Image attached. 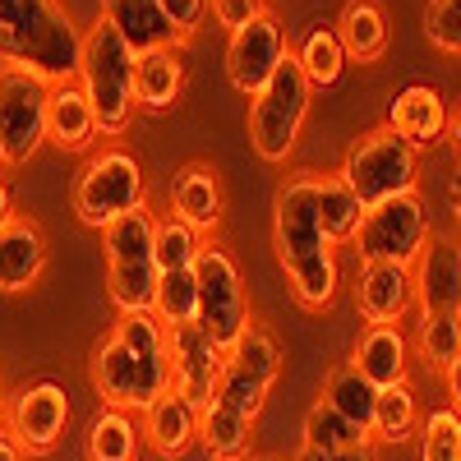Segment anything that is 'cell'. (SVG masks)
Wrapping results in <instances>:
<instances>
[{"instance_id": "cell-28", "label": "cell", "mask_w": 461, "mask_h": 461, "mask_svg": "<svg viewBox=\"0 0 461 461\" xmlns=\"http://www.w3.org/2000/svg\"><path fill=\"white\" fill-rule=\"evenodd\" d=\"M360 221H365V203L346 189V180L337 171L319 176V226H323L328 245H351Z\"/></svg>"}, {"instance_id": "cell-26", "label": "cell", "mask_w": 461, "mask_h": 461, "mask_svg": "<svg viewBox=\"0 0 461 461\" xmlns=\"http://www.w3.org/2000/svg\"><path fill=\"white\" fill-rule=\"evenodd\" d=\"M199 443L208 447L212 461H245L254 447V420L230 411L221 402H208L199 411Z\"/></svg>"}, {"instance_id": "cell-38", "label": "cell", "mask_w": 461, "mask_h": 461, "mask_svg": "<svg viewBox=\"0 0 461 461\" xmlns=\"http://www.w3.org/2000/svg\"><path fill=\"white\" fill-rule=\"evenodd\" d=\"M420 461H461V415L452 406H434L420 420Z\"/></svg>"}, {"instance_id": "cell-3", "label": "cell", "mask_w": 461, "mask_h": 461, "mask_svg": "<svg viewBox=\"0 0 461 461\" xmlns=\"http://www.w3.org/2000/svg\"><path fill=\"white\" fill-rule=\"evenodd\" d=\"M79 88L93 102L97 130L106 139L125 134L134 121V56L115 37V28L97 14V23L84 32V56H79Z\"/></svg>"}, {"instance_id": "cell-49", "label": "cell", "mask_w": 461, "mask_h": 461, "mask_svg": "<svg viewBox=\"0 0 461 461\" xmlns=\"http://www.w3.org/2000/svg\"><path fill=\"white\" fill-rule=\"evenodd\" d=\"M5 420H10V393H5V378H0V434H5Z\"/></svg>"}, {"instance_id": "cell-19", "label": "cell", "mask_w": 461, "mask_h": 461, "mask_svg": "<svg viewBox=\"0 0 461 461\" xmlns=\"http://www.w3.org/2000/svg\"><path fill=\"white\" fill-rule=\"evenodd\" d=\"M47 273V236L32 217H14L0 226V291H28Z\"/></svg>"}, {"instance_id": "cell-32", "label": "cell", "mask_w": 461, "mask_h": 461, "mask_svg": "<svg viewBox=\"0 0 461 461\" xmlns=\"http://www.w3.org/2000/svg\"><path fill=\"white\" fill-rule=\"evenodd\" d=\"M139 456V429L130 411H97V420L88 425V461H134Z\"/></svg>"}, {"instance_id": "cell-18", "label": "cell", "mask_w": 461, "mask_h": 461, "mask_svg": "<svg viewBox=\"0 0 461 461\" xmlns=\"http://www.w3.org/2000/svg\"><path fill=\"white\" fill-rule=\"evenodd\" d=\"M351 365L374 383V388H397L411 374V341L397 323H365V332L356 337Z\"/></svg>"}, {"instance_id": "cell-25", "label": "cell", "mask_w": 461, "mask_h": 461, "mask_svg": "<svg viewBox=\"0 0 461 461\" xmlns=\"http://www.w3.org/2000/svg\"><path fill=\"white\" fill-rule=\"evenodd\" d=\"M180 93H185V60H180V47L134 56V106L167 111V106L180 102Z\"/></svg>"}, {"instance_id": "cell-37", "label": "cell", "mask_w": 461, "mask_h": 461, "mask_svg": "<svg viewBox=\"0 0 461 461\" xmlns=\"http://www.w3.org/2000/svg\"><path fill=\"white\" fill-rule=\"evenodd\" d=\"M199 249H203V236H199L194 226H185L180 217L158 221V236H152V263H158V273L194 267L199 263Z\"/></svg>"}, {"instance_id": "cell-4", "label": "cell", "mask_w": 461, "mask_h": 461, "mask_svg": "<svg viewBox=\"0 0 461 461\" xmlns=\"http://www.w3.org/2000/svg\"><path fill=\"white\" fill-rule=\"evenodd\" d=\"M310 97H314L310 79H304L295 56L286 51L277 74L249 97V148L263 162H286L295 152L304 115H310Z\"/></svg>"}, {"instance_id": "cell-14", "label": "cell", "mask_w": 461, "mask_h": 461, "mask_svg": "<svg viewBox=\"0 0 461 461\" xmlns=\"http://www.w3.org/2000/svg\"><path fill=\"white\" fill-rule=\"evenodd\" d=\"M65 425H69V397L60 383L42 378V383H28L10 402L5 434L19 443V452H51L60 443Z\"/></svg>"}, {"instance_id": "cell-13", "label": "cell", "mask_w": 461, "mask_h": 461, "mask_svg": "<svg viewBox=\"0 0 461 461\" xmlns=\"http://www.w3.org/2000/svg\"><path fill=\"white\" fill-rule=\"evenodd\" d=\"M286 23L267 10L258 14L249 28L240 32H230V47H226V74H230V84H236L245 97H254L267 79L277 74V65L286 60Z\"/></svg>"}, {"instance_id": "cell-33", "label": "cell", "mask_w": 461, "mask_h": 461, "mask_svg": "<svg viewBox=\"0 0 461 461\" xmlns=\"http://www.w3.org/2000/svg\"><path fill=\"white\" fill-rule=\"evenodd\" d=\"M106 295L121 314L130 310H152L158 295V263H106Z\"/></svg>"}, {"instance_id": "cell-41", "label": "cell", "mask_w": 461, "mask_h": 461, "mask_svg": "<svg viewBox=\"0 0 461 461\" xmlns=\"http://www.w3.org/2000/svg\"><path fill=\"white\" fill-rule=\"evenodd\" d=\"M158 10L180 32V42H189V37L203 28V19H208V0H158Z\"/></svg>"}, {"instance_id": "cell-5", "label": "cell", "mask_w": 461, "mask_h": 461, "mask_svg": "<svg viewBox=\"0 0 461 461\" xmlns=\"http://www.w3.org/2000/svg\"><path fill=\"white\" fill-rule=\"evenodd\" d=\"M337 176L346 180V189H351L365 208H374V203H388L397 194H415L420 152L411 143H402L388 125H378L346 148V162H341Z\"/></svg>"}, {"instance_id": "cell-43", "label": "cell", "mask_w": 461, "mask_h": 461, "mask_svg": "<svg viewBox=\"0 0 461 461\" xmlns=\"http://www.w3.org/2000/svg\"><path fill=\"white\" fill-rule=\"evenodd\" d=\"M295 461H374V447H351V452H314V447H300Z\"/></svg>"}, {"instance_id": "cell-2", "label": "cell", "mask_w": 461, "mask_h": 461, "mask_svg": "<svg viewBox=\"0 0 461 461\" xmlns=\"http://www.w3.org/2000/svg\"><path fill=\"white\" fill-rule=\"evenodd\" d=\"M84 32L60 0H0V69H28L47 84L79 79Z\"/></svg>"}, {"instance_id": "cell-15", "label": "cell", "mask_w": 461, "mask_h": 461, "mask_svg": "<svg viewBox=\"0 0 461 461\" xmlns=\"http://www.w3.org/2000/svg\"><path fill=\"white\" fill-rule=\"evenodd\" d=\"M411 291L420 314L461 319V245L452 236H429L411 263Z\"/></svg>"}, {"instance_id": "cell-34", "label": "cell", "mask_w": 461, "mask_h": 461, "mask_svg": "<svg viewBox=\"0 0 461 461\" xmlns=\"http://www.w3.org/2000/svg\"><path fill=\"white\" fill-rule=\"evenodd\" d=\"M152 314H158L167 328L199 323V282H194V267L158 273V295H152Z\"/></svg>"}, {"instance_id": "cell-35", "label": "cell", "mask_w": 461, "mask_h": 461, "mask_svg": "<svg viewBox=\"0 0 461 461\" xmlns=\"http://www.w3.org/2000/svg\"><path fill=\"white\" fill-rule=\"evenodd\" d=\"M415 351L429 369L447 374L452 360H461V319L456 314H420L415 323Z\"/></svg>"}, {"instance_id": "cell-10", "label": "cell", "mask_w": 461, "mask_h": 461, "mask_svg": "<svg viewBox=\"0 0 461 461\" xmlns=\"http://www.w3.org/2000/svg\"><path fill=\"white\" fill-rule=\"evenodd\" d=\"M277 378H282V351H277V341L267 337L263 328H249L226 351V365H221L212 402L240 411L245 420H258V411H263V402H267V393H273Z\"/></svg>"}, {"instance_id": "cell-8", "label": "cell", "mask_w": 461, "mask_h": 461, "mask_svg": "<svg viewBox=\"0 0 461 461\" xmlns=\"http://www.w3.org/2000/svg\"><path fill=\"white\" fill-rule=\"evenodd\" d=\"M143 208V167L139 158H130L125 148L97 152V158L84 167L79 185H74V212H79L84 226H106L121 212Z\"/></svg>"}, {"instance_id": "cell-11", "label": "cell", "mask_w": 461, "mask_h": 461, "mask_svg": "<svg viewBox=\"0 0 461 461\" xmlns=\"http://www.w3.org/2000/svg\"><path fill=\"white\" fill-rule=\"evenodd\" d=\"M47 97L51 84L28 69H0V139L5 167H23L47 139Z\"/></svg>"}, {"instance_id": "cell-24", "label": "cell", "mask_w": 461, "mask_h": 461, "mask_svg": "<svg viewBox=\"0 0 461 461\" xmlns=\"http://www.w3.org/2000/svg\"><path fill=\"white\" fill-rule=\"evenodd\" d=\"M332 28H337V42H341L346 60H360V65L378 60L388 51V37H393L388 10H383L378 0H346V10Z\"/></svg>"}, {"instance_id": "cell-21", "label": "cell", "mask_w": 461, "mask_h": 461, "mask_svg": "<svg viewBox=\"0 0 461 461\" xmlns=\"http://www.w3.org/2000/svg\"><path fill=\"white\" fill-rule=\"evenodd\" d=\"M97 134H102L97 115H93V102L79 88V79H74V84H51V97H47V139L60 152H84Z\"/></svg>"}, {"instance_id": "cell-40", "label": "cell", "mask_w": 461, "mask_h": 461, "mask_svg": "<svg viewBox=\"0 0 461 461\" xmlns=\"http://www.w3.org/2000/svg\"><path fill=\"white\" fill-rule=\"evenodd\" d=\"M425 37L438 51L461 56V0H429L425 5Z\"/></svg>"}, {"instance_id": "cell-27", "label": "cell", "mask_w": 461, "mask_h": 461, "mask_svg": "<svg viewBox=\"0 0 461 461\" xmlns=\"http://www.w3.org/2000/svg\"><path fill=\"white\" fill-rule=\"evenodd\" d=\"M291 56H295L300 74L310 79V88H337L341 74H346V51L337 42V28L332 23H314Z\"/></svg>"}, {"instance_id": "cell-36", "label": "cell", "mask_w": 461, "mask_h": 461, "mask_svg": "<svg viewBox=\"0 0 461 461\" xmlns=\"http://www.w3.org/2000/svg\"><path fill=\"white\" fill-rule=\"evenodd\" d=\"M420 425V411H415V397L406 383L397 388H378V406H374V425H369V438L378 443H406Z\"/></svg>"}, {"instance_id": "cell-9", "label": "cell", "mask_w": 461, "mask_h": 461, "mask_svg": "<svg viewBox=\"0 0 461 461\" xmlns=\"http://www.w3.org/2000/svg\"><path fill=\"white\" fill-rule=\"evenodd\" d=\"M429 240V212L420 203V194H397L388 203L365 208V221L356 230V249L360 263H402L411 267L415 254Z\"/></svg>"}, {"instance_id": "cell-29", "label": "cell", "mask_w": 461, "mask_h": 461, "mask_svg": "<svg viewBox=\"0 0 461 461\" xmlns=\"http://www.w3.org/2000/svg\"><path fill=\"white\" fill-rule=\"evenodd\" d=\"M152 236H158V217L143 208L134 212H121L115 221L102 226V249H106V263H148L152 258Z\"/></svg>"}, {"instance_id": "cell-12", "label": "cell", "mask_w": 461, "mask_h": 461, "mask_svg": "<svg viewBox=\"0 0 461 461\" xmlns=\"http://www.w3.org/2000/svg\"><path fill=\"white\" fill-rule=\"evenodd\" d=\"M167 360H171V393L194 411H203L217 393L226 351L199 323H180V328H167Z\"/></svg>"}, {"instance_id": "cell-44", "label": "cell", "mask_w": 461, "mask_h": 461, "mask_svg": "<svg viewBox=\"0 0 461 461\" xmlns=\"http://www.w3.org/2000/svg\"><path fill=\"white\" fill-rule=\"evenodd\" d=\"M443 378H447V397H452V411L461 415V360H452V369H447Z\"/></svg>"}, {"instance_id": "cell-17", "label": "cell", "mask_w": 461, "mask_h": 461, "mask_svg": "<svg viewBox=\"0 0 461 461\" xmlns=\"http://www.w3.org/2000/svg\"><path fill=\"white\" fill-rule=\"evenodd\" d=\"M388 130L411 143L415 152L420 148H438L443 134H447V106H443V93L429 88V84H411L393 97L388 106Z\"/></svg>"}, {"instance_id": "cell-7", "label": "cell", "mask_w": 461, "mask_h": 461, "mask_svg": "<svg viewBox=\"0 0 461 461\" xmlns=\"http://www.w3.org/2000/svg\"><path fill=\"white\" fill-rule=\"evenodd\" d=\"M194 282H199V328L230 351L245 332H249V300H245V282L240 267L221 245L203 240L199 263H194Z\"/></svg>"}, {"instance_id": "cell-42", "label": "cell", "mask_w": 461, "mask_h": 461, "mask_svg": "<svg viewBox=\"0 0 461 461\" xmlns=\"http://www.w3.org/2000/svg\"><path fill=\"white\" fill-rule=\"evenodd\" d=\"M208 10H212V19H217L221 28H230V32H240V28H249L258 14H267L263 0H208Z\"/></svg>"}, {"instance_id": "cell-45", "label": "cell", "mask_w": 461, "mask_h": 461, "mask_svg": "<svg viewBox=\"0 0 461 461\" xmlns=\"http://www.w3.org/2000/svg\"><path fill=\"white\" fill-rule=\"evenodd\" d=\"M447 208H452V217H456V226H461V162H456L452 185H447Z\"/></svg>"}, {"instance_id": "cell-30", "label": "cell", "mask_w": 461, "mask_h": 461, "mask_svg": "<svg viewBox=\"0 0 461 461\" xmlns=\"http://www.w3.org/2000/svg\"><path fill=\"white\" fill-rule=\"evenodd\" d=\"M323 402H328L337 415L351 420V425L369 429V425H374V406H378V388H374V383H369L356 365H341V369H332L328 383H323Z\"/></svg>"}, {"instance_id": "cell-20", "label": "cell", "mask_w": 461, "mask_h": 461, "mask_svg": "<svg viewBox=\"0 0 461 461\" xmlns=\"http://www.w3.org/2000/svg\"><path fill=\"white\" fill-rule=\"evenodd\" d=\"M102 19L115 28V37L130 47V56H148V51H167V47H185L180 32L167 23V14L158 10V0H106Z\"/></svg>"}, {"instance_id": "cell-6", "label": "cell", "mask_w": 461, "mask_h": 461, "mask_svg": "<svg viewBox=\"0 0 461 461\" xmlns=\"http://www.w3.org/2000/svg\"><path fill=\"white\" fill-rule=\"evenodd\" d=\"M93 388L106 406L115 411H148L158 397L171 393V360L162 356H134L130 346H121L115 337H106L93 351Z\"/></svg>"}, {"instance_id": "cell-47", "label": "cell", "mask_w": 461, "mask_h": 461, "mask_svg": "<svg viewBox=\"0 0 461 461\" xmlns=\"http://www.w3.org/2000/svg\"><path fill=\"white\" fill-rule=\"evenodd\" d=\"M0 461H23V452H19V443L10 434H0Z\"/></svg>"}, {"instance_id": "cell-50", "label": "cell", "mask_w": 461, "mask_h": 461, "mask_svg": "<svg viewBox=\"0 0 461 461\" xmlns=\"http://www.w3.org/2000/svg\"><path fill=\"white\" fill-rule=\"evenodd\" d=\"M0 152H5V139H0Z\"/></svg>"}, {"instance_id": "cell-23", "label": "cell", "mask_w": 461, "mask_h": 461, "mask_svg": "<svg viewBox=\"0 0 461 461\" xmlns=\"http://www.w3.org/2000/svg\"><path fill=\"white\" fill-rule=\"evenodd\" d=\"M194 438H199V411L189 406V402H180L176 393L158 397V402L143 411V443L158 452V456L176 461V456L189 452V443H194Z\"/></svg>"}, {"instance_id": "cell-31", "label": "cell", "mask_w": 461, "mask_h": 461, "mask_svg": "<svg viewBox=\"0 0 461 461\" xmlns=\"http://www.w3.org/2000/svg\"><path fill=\"white\" fill-rule=\"evenodd\" d=\"M304 447L314 452H351V447H369V429L351 425L346 415H337L323 397L304 411Z\"/></svg>"}, {"instance_id": "cell-22", "label": "cell", "mask_w": 461, "mask_h": 461, "mask_svg": "<svg viewBox=\"0 0 461 461\" xmlns=\"http://www.w3.org/2000/svg\"><path fill=\"white\" fill-rule=\"evenodd\" d=\"M171 217L194 226L199 236H208V230L221 226V180H217L212 167L194 162L171 180Z\"/></svg>"}, {"instance_id": "cell-48", "label": "cell", "mask_w": 461, "mask_h": 461, "mask_svg": "<svg viewBox=\"0 0 461 461\" xmlns=\"http://www.w3.org/2000/svg\"><path fill=\"white\" fill-rule=\"evenodd\" d=\"M447 134H452V143H456V162H461V106L447 115Z\"/></svg>"}, {"instance_id": "cell-1", "label": "cell", "mask_w": 461, "mask_h": 461, "mask_svg": "<svg viewBox=\"0 0 461 461\" xmlns=\"http://www.w3.org/2000/svg\"><path fill=\"white\" fill-rule=\"evenodd\" d=\"M277 258L291 277V291L304 310H328L337 295V254L319 226V171H295L282 180L277 203Z\"/></svg>"}, {"instance_id": "cell-46", "label": "cell", "mask_w": 461, "mask_h": 461, "mask_svg": "<svg viewBox=\"0 0 461 461\" xmlns=\"http://www.w3.org/2000/svg\"><path fill=\"white\" fill-rule=\"evenodd\" d=\"M19 212H14V194H10V185L0 180V226H10Z\"/></svg>"}, {"instance_id": "cell-16", "label": "cell", "mask_w": 461, "mask_h": 461, "mask_svg": "<svg viewBox=\"0 0 461 461\" xmlns=\"http://www.w3.org/2000/svg\"><path fill=\"white\" fill-rule=\"evenodd\" d=\"M356 310L365 323H397L415 310L411 267L402 263H365L356 277Z\"/></svg>"}, {"instance_id": "cell-39", "label": "cell", "mask_w": 461, "mask_h": 461, "mask_svg": "<svg viewBox=\"0 0 461 461\" xmlns=\"http://www.w3.org/2000/svg\"><path fill=\"white\" fill-rule=\"evenodd\" d=\"M121 346H130L134 356H162L167 351V323L152 314V310H130L115 319V332H111Z\"/></svg>"}]
</instances>
